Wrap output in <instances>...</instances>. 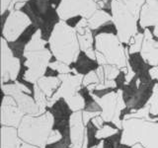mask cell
Instances as JSON below:
<instances>
[{
	"mask_svg": "<svg viewBox=\"0 0 158 148\" xmlns=\"http://www.w3.org/2000/svg\"><path fill=\"white\" fill-rule=\"evenodd\" d=\"M146 0H111V15L120 41L128 46L138 33L141 8Z\"/></svg>",
	"mask_w": 158,
	"mask_h": 148,
	"instance_id": "obj_1",
	"label": "cell"
},
{
	"mask_svg": "<svg viewBox=\"0 0 158 148\" xmlns=\"http://www.w3.org/2000/svg\"><path fill=\"white\" fill-rule=\"evenodd\" d=\"M48 43L53 58L68 65L76 62L81 53L75 29L65 21L59 20L54 24Z\"/></svg>",
	"mask_w": 158,
	"mask_h": 148,
	"instance_id": "obj_2",
	"label": "cell"
},
{
	"mask_svg": "<svg viewBox=\"0 0 158 148\" xmlns=\"http://www.w3.org/2000/svg\"><path fill=\"white\" fill-rule=\"evenodd\" d=\"M122 142L128 146L139 143L144 148H158V123L149 118L127 117L122 123Z\"/></svg>",
	"mask_w": 158,
	"mask_h": 148,
	"instance_id": "obj_3",
	"label": "cell"
},
{
	"mask_svg": "<svg viewBox=\"0 0 158 148\" xmlns=\"http://www.w3.org/2000/svg\"><path fill=\"white\" fill-rule=\"evenodd\" d=\"M53 118L48 111L39 116H25L18 126V134L23 142L44 148L52 131Z\"/></svg>",
	"mask_w": 158,
	"mask_h": 148,
	"instance_id": "obj_4",
	"label": "cell"
},
{
	"mask_svg": "<svg viewBox=\"0 0 158 148\" xmlns=\"http://www.w3.org/2000/svg\"><path fill=\"white\" fill-rule=\"evenodd\" d=\"M94 47L105 57L107 64L116 65L121 70L127 66L130 57L128 47L120 41L116 34L109 32L98 34L95 37Z\"/></svg>",
	"mask_w": 158,
	"mask_h": 148,
	"instance_id": "obj_5",
	"label": "cell"
},
{
	"mask_svg": "<svg viewBox=\"0 0 158 148\" xmlns=\"http://www.w3.org/2000/svg\"><path fill=\"white\" fill-rule=\"evenodd\" d=\"M22 57L24 58L22 66H24L25 70L19 75L21 79L17 81L23 84H35L44 76L53 56L49 48L44 47L37 51H24Z\"/></svg>",
	"mask_w": 158,
	"mask_h": 148,
	"instance_id": "obj_6",
	"label": "cell"
},
{
	"mask_svg": "<svg viewBox=\"0 0 158 148\" xmlns=\"http://www.w3.org/2000/svg\"><path fill=\"white\" fill-rule=\"evenodd\" d=\"M98 9L94 0H60L56 7V14L61 21H68L75 17L89 19Z\"/></svg>",
	"mask_w": 158,
	"mask_h": 148,
	"instance_id": "obj_7",
	"label": "cell"
},
{
	"mask_svg": "<svg viewBox=\"0 0 158 148\" xmlns=\"http://www.w3.org/2000/svg\"><path fill=\"white\" fill-rule=\"evenodd\" d=\"M33 21L28 15L21 10H12L5 18L2 25V38L9 43L19 41L23 34L31 27Z\"/></svg>",
	"mask_w": 158,
	"mask_h": 148,
	"instance_id": "obj_8",
	"label": "cell"
},
{
	"mask_svg": "<svg viewBox=\"0 0 158 148\" xmlns=\"http://www.w3.org/2000/svg\"><path fill=\"white\" fill-rule=\"evenodd\" d=\"M22 70V61L14 54L9 43L1 38V80L2 84L18 80Z\"/></svg>",
	"mask_w": 158,
	"mask_h": 148,
	"instance_id": "obj_9",
	"label": "cell"
},
{
	"mask_svg": "<svg viewBox=\"0 0 158 148\" xmlns=\"http://www.w3.org/2000/svg\"><path fill=\"white\" fill-rule=\"evenodd\" d=\"M139 25L143 30L153 27V36L158 39V0H146L141 8Z\"/></svg>",
	"mask_w": 158,
	"mask_h": 148,
	"instance_id": "obj_10",
	"label": "cell"
},
{
	"mask_svg": "<svg viewBox=\"0 0 158 148\" xmlns=\"http://www.w3.org/2000/svg\"><path fill=\"white\" fill-rule=\"evenodd\" d=\"M143 35L144 39L139 54L149 66H156L158 65V39H154L149 29H144Z\"/></svg>",
	"mask_w": 158,
	"mask_h": 148,
	"instance_id": "obj_11",
	"label": "cell"
},
{
	"mask_svg": "<svg viewBox=\"0 0 158 148\" xmlns=\"http://www.w3.org/2000/svg\"><path fill=\"white\" fill-rule=\"evenodd\" d=\"M75 31L77 33L78 42L81 51L87 57L92 59V60H96V51L95 47H94L95 38L93 37L92 30L89 27H86L83 29L75 30Z\"/></svg>",
	"mask_w": 158,
	"mask_h": 148,
	"instance_id": "obj_12",
	"label": "cell"
},
{
	"mask_svg": "<svg viewBox=\"0 0 158 148\" xmlns=\"http://www.w3.org/2000/svg\"><path fill=\"white\" fill-rule=\"evenodd\" d=\"M24 113L17 107V105H1V125L17 127L24 118Z\"/></svg>",
	"mask_w": 158,
	"mask_h": 148,
	"instance_id": "obj_13",
	"label": "cell"
},
{
	"mask_svg": "<svg viewBox=\"0 0 158 148\" xmlns=\"http://www.w3.org/2000/svg\"><path fill=\"white\" fill-rule=\"evenodd\" d=\"M22 142L17 127L1 125V148H19Z\"/></svg>",
	"mask_w": 158,
	"mask_h": 148,
	"instance_id": "obj_14",
	"label": "cell"
},
{
	"mask_svg": "<svg viewBox=\"0 0 158 148\" xmlns=\"http://www.w3.org/2000/svg\"><path fill=\"white\" fill-rule=\"evenodd\" d=\"M36 84L49 100L54 95V93L57 91L59 86H60L61 80L58 78V76L57 77L44 76L41 79H39Z\"/></svg>",
	"mask_w": 158,
	"mask_h": 148,
	"instance_id": "obj_15",
	"label": "cell"
},
{
	"mask_svg": "<svg viewBox=\"0 0 158 148\" xmlns=\"http://www.w3.org/2000/svg\"><path fill=\"white\" fill-rule=\"evenodd\" d=\"M88 20V27L92 31H97L106 25L113 23L112 15L109 14L104 9H98L92 16L87 19Z\"/></svg>",
	"mask_w": 158,
	"mask_h": 148,
	"instance_id": "obj_16",
	"label": "cell"
},
{
	"mask_svg": "<svg viewBox=\"0 0 158 148\" xmlns=\"http://www.w3.org/2000/svg\"><path fill=\"white\" fill-rule=\"evenodd\" d=\"M143 39H144V35H143V33L138 32L135 36L131 39V42L127 46L130 56L140 52L141 47H142V43H143Z\"/></svg>",
	"mask_w": 158,
	"mask_h": 148,
	"instance_id": "obj_17",
	"label": "cell"
},
{
	"mask_svg": "<svg viewBox=\"0 0 158 148\" xmlns=\"http://www.w3.org/2000/svg\"><path fill=\"white\" fill-rule=\"evenodd\" d=\"M66 102L68 103L69 107L73 112H82L85 107V102H84L83 97L79 94V92L72 97L68 98Z\"/></svg>",
	"mask_w": 158,
	"mask_h": 148,
	"instance_id": "obj_18",
	"label": "cell"
},
{
	"mask_svg": "<svg viewBox=\"0 0 158 148\" xmlns=\"http://www.w3.org/2000/svg\"><path fill=\"white\" fill-rule=\"evenodd\" d=\"M148 110H149V118L154 120L155 117H158V87L156 85L153 95L150 99L149 103L147 105Z\"/></svg>",
	"mask_w": 158,
	"mask_h": 148,
	"instance_id": "obj_19",
	"label": "cell"
},
{
	"mask_svg": "<svg viewBox=\"0 0 158 148\" xmlns=\"http://www.w3.org/2000/svg\"><path fill=\"white\" fill-rule=\"evenodd\" d=\"M48 67L56 72H57L58 74H67V73L72 72V68L70 65H68V64L61 62L59 60H56V59H54L53 61H51Z\"/></svg>",
	"mask_w": 158,
	"mask_h": 148,
	"instance_id": "obj_20",
	"label": "cell"
},
{
	"mask_svg": "<svg viewBox=\"0 0 158 148\" xmlns=\"http://www.w3.org/2000/svg\"><path fill=\"white\" fill-rule=\"evenodd\" d=\"M104 72H105V77L108 80H115V79L120 75L121 69L116 65H111V64H107V65L103 66Z\"/></svg>",
	"mask_w": 158,
	"mask_h": 148,
	"instance_id": "obj_21",
	"label": "cell"
},
{
	"mask_svg": "<svg viewBox=\"0 0 158 148\" xmlns=\"http://www.w3.org/2000/svg\"><path fill=\"white\" fill-rule=\"evenodd\" d=\"M13 0H1V15L4 16L5 12H10L11 11V6H12Z\"/></svg>",
	"mask_w": 158,
	"mask_h": 148,
	"instance_id": "obj_22",
	"label": "cell"
},
{
	"mask_svg": "<svg viewBox=\"0 0 158 148\" xmlns=\"http://www.w3.org/2000/svg\"><path fill=\"white\" fill-rule=\"evenodd\" d=\"M31 1V0H13L12 6H11V11L12 10H21L27 2Z\"/></svg>",
	"mask_w": 158,
	"mask_h": 148,
	"instance_id": "obj_23",
	"label": "cell"
},
{
	"mask_svg": "<svg viewBox=\"0 0 158 148\" xmlns=\"http://www.w3.org/2000/svg\"><path fill=\"white\" fill-rule=\"evenodd\" d=\"M100 9L111 8V0H94Z\"/></svg>",
	"mask_w": 158,
	"mask_h": 148,
	"instance_id": "obj_24",
	"label": "cell"
},
{
	"mask_svg": "<svg viewBox=\"0 0 158 148\" xmlns=\"http://www.w3.org/2000/svg\"><path fill=\"white\" fill-rule=\"evenodd\" d=\"M19 148H39V147L31 145V144H28V143H25V142H22L21 146H20ZM40 148H41V147H40Z\"/></svg>",
	"mask_w": 158,
	"mask_h": 148,
	"instance_id": "obj_25",
	"label": "cell"
},
{
	"mask_svg": "<svg viewBox=\"0 0 158 148\" xmlns=\"http://www.w3.org/2000/svg\"><path fill=\"white\" fill-rule=\"evenodd\" d=\"M155 80H156V82H157V87H158V75L156 76V78H155Z\"/></svg>",
	"mask_w": 158,
	"mask_h": 148,
	"instance_id": "obj_26",
	"label": "cell"
}]
</instances>
